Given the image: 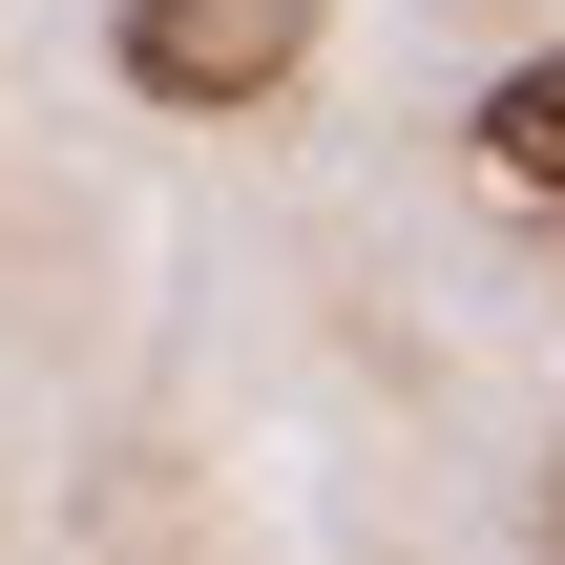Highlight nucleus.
<instances>
[{
  "label": "nucleus",
  "instance_id": "obj_2",
  "mask_svg": "<svg viewBox=\"0 0 565 565\" xmlns=\"http://www.w3.org/2000/svg\"><path fill=\"white\" fill-rule=\"evenodd\" d=\"M461 147H482V189H524V210H565V42L482 84V126H461Z\"/></svg>",
  "mask_w": 565,
  "mask_h": 565
},
{
  "label": "nucleus",
  "instance_id": "obj_3",
  "mask_svg": "<svg viewBox=\"0 0 565 565\" xmlns=\"http://www.w3.org/2000/svg\"><path fill=\"white\" fill-rule=\"evenodd\" d=\"M545 545H565V461H545Z\"/></svg>",
  "mask_w": 565,
  "mask_h": 565
},
{
  "label": "nucleus",
  "instance_id": "obj_1",
  "mask_svg": "<svg viewBox=\"0 0 565 565\" xmlns=\"http://www.w3.org/2000/svg\"><path fill=\"white\" fill-rule=\"evenodd\" d=\"M315 21H335V0H126L105 63H126L147 105L231 126V105H294V84H315Z\"/></svg>",
  "mask_w": 565,
  "mask_h": 565
}]
</instances>
